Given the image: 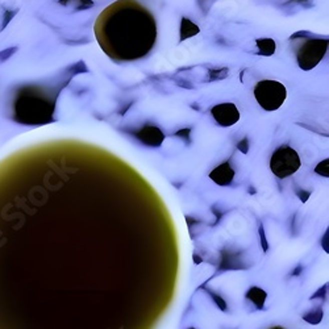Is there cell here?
<instances>
[{
    "label": "cell",
    "mask_w": 329,
    "mask_h": 329,
    "mask_svg": "<svg viewBox=\"0 0 329 329\" xmlns=\"http://www.w3.org/2000/svg\"><path fill=\"white\" fill-rule=\"evenodd\" d=\"M205 291H207V294H209V296L212 297V300L215 301V304L217 305V307H219L221 311H227V301L224 300L223 297L220 296V295L216 294V292H213V291L208 290V288H207Z\"/></svg>",
    "instance_id": "obj_15"
},
{
    "label": "cell",
    "mask_w": 329,
    "mask_h": 329,
    "mask_svg": "<svg viewBox=\"0 0 329 329\" xmlns=\"http://www.w3.org/2000/svg\"><path fill=\"white\" fill-rule=\"evenodd\" d=\"M241 253H230V251L224 250L221 253V265H220V270H238L245 269V266H242V262L240 259Z\"/></svg>",
    "instance_id": "obj_9"
},
{
    "label": "cell",
    "mask_w": 329,
    "mask_h": 329,
    "mask_svg": "<svg viewBox=\"0 0 329 329\" xmlns=\"http://www.w3.org/2000/svg\"><path fill=\"white\" fill-rule=\"evenodd\" d=\"M271 329H283V328H280V326H274V328H271Z\"/></svg>",
    "instance_id": "obj_24"
},
{
    "label": "cell",
    "mask_w": 329,
    "mask_h": 329,
    "mask_svg": "<svg viewBox=\"0 0 329 329\" xmlns=\"http://www.w3.org/2000/svg\"><path fill=\"white\" fill-rule=\"evenodd\" d=\"M234 178V170L232 169L229 162H224L215 167L209 173V179H212L219 186H229Z\"/></svg>",
    "instance_id": "obj_8"
},
{
    "label": "cell",
    "mask_w": 329,
    "mask_h": 329,
    "mask_svg": "<svg viewBox=\"0 0 329 329\" xmlns=\"http://www.w3.org/2000/svg\"><path fill=\"white\" fill-rule=\"evenodd\" d=\"M16 115L20 121L27 124H39L44 123L43 117L52 116L53 112V104L43 98H35V96H23L20 103L16 106Z\"/></svg>",
    "instance_id": "obj_3"
},
{
    "label": "cell",
    "mask_w": 329,
    "mask_h": 329,
    "mask_svg": "<svg viewBox=\"0 0 329 329\" xmlns=\"http://www.w3.org/2000/svg\"><path fill=\"white\" fill-rule=\"evenodd\" d=\"M322 316H324V312H322L321 308H316L313 311L308 312L304 316H301L304 321H307L308 324H312V325H316L318 322L322 320Z\"/></svg>",
    "instance_id": "obj_13"
},
{
    "label": "cell",
    "mask_w": 329,
    "mask_h": 329,
    "mask_svg": "<svg viewBox=\"0 0 329 329\" xmlns=\"http://www.w3.org/2000/svg\"><path fill=\"white\" fill-rule=\"evenodd\" d=\"M300 157L295 149L282 145L276 149L270 158V170L279 179L290 177L300 169Z\"/></svg>",
    "instance_id": "obj_4"
},
{
    "label": "cell",
    "mask_w": 329,
    "mask_h": 329,
    "mask_svg": "<svg viewBox=\"0 0 329 329\" xmlns=\"http://www.w3.org/2000/svg\"><path fill=\"white\" fill-rule=\"evenodd\" d=\"M213 119L220 127H232L240 120V111L233 103H221L211 110Z\"/></svg>",
    "instance_id": "obj_6"
},
{
    "label": "cell",
    "mask_w": 329,
    "mask_h": 329,
    "mask_svg": "<svg viewBox=\"0 0 329 329\" xmlns=\"http://www.w3.org/2000/svg\"><path fill=\"white\" fill-rule=\"evenodd\" d=\"M315 173L318 174L320 177L328 178L329 177V159L325 158L324 161L318 163L317 166L315 167Z\"/></svg>",
    "instance_id": "obj_14"
},
{
    "label": "cell",
    "mask_w": 329,
    "mask_h": 329,
    "mask_svg": "<svg viewBox=\"0 0 329 329\" xmlns=\"http://www.w3.org/2000/svg\"><path fill=\"white\" fill-rule=\"evenodd\" d=\"M255 100L265 111H276L283 106L287 98V90L284 85L278 81L263 79L254 87Z\"/></svg>",
    "instance_id": "obj_2"
},
{
    "label": "cell",
    "mask_w": 329,
    "mask_h": 329,
    "mask_svg": "<svg viewBox=\"0 0 329 329\" xmlns=\"http://www.w3.org/2000/svg\"><path fill=\"white\" fill-rule=\"evenodd\" d=\"M312 192L311 191H304V190H296V195L297 198L300 199V202L305 203L308 200V198L311 196Z\"/></svg>",
    "instance_id": "obj_19"
},
{
    "label": "cell",
    "mask_w": 329,
    "mask_h": 329,
    "mask_svg": "<svg viewBox=\"0 0 329 329\" xmlns=\"http://www.w3.org/2000/svg\"><path fill=\"white\" fill-rule=\"evenodd\" d=\"M186 220H187V224H188V227H190V228L192 227V224H194V223H198V221H196V220L191 219V217H190V216H186Z\"/></svg>",
    "instance_id": "obj_22"
},
{
    "label": "cell",
    "mask_w": 329,
    "mask_h": 329,
    "mask_svg": "<svg viewBox=\"0 0 329 329\" xmlns=\"http://www.w3.org/2000/svg\"><path fill=\"white\" fill-rule=\"evenodd\" d=\"M266 297H267V294H266L265 290H262V288H259V287H250L248 290V292H246V299H249V300L253 303V304L255 305V307L258 308V309H261V308H263V305H265V301H266Z\"/></svg>",
    "instance_id": "obj_10"
},
{
    "label": "cell",
    "mask_w": 329,
    "mask_h": 329,
    "mask_svg": "<svg viewBox=\"0 0 329 329\" xmlns=\"http://www.w3.org/2000/svg\"><path fill=\"white\" fill-rule=\"evenodd\" d=\"M326 290H328V284H324V286L320 287V288H318V290L316 291L315 294L312 295L309 299H311V300H313V299H317V297H320V299H324L326 295Z\"/></svg>",
    "instance_id": "obj_17"
},
{
    "label": "cell",
    "mask_w": 329,
    "mask_h": 329,
    "mask_svg": "<svg viewBox=\"0 0 329 329\" xmlns=\"http://www.w3.org/2000/svg\"><path fill=\"white\" fill-rule=\"evenodd\" d=\"M136 136H137V138L142 144L152 146V148H158V146H161L163 140H165L163 132L161 131L158 127H154V125H145V127H142L141 129L136 133Z\"/></svg>",
    "instance_id": "obj_7"
},
{
    "label": "cell",
    "mask_w": 329,
    "mask_h": 329,
    "mask_svg": "<svg viewBox=\"0 0 329 329\" xmlns=\"http://www.w3.org/2000/svg\"><path fill=\"white\" fill-rule=\"evenodd\" d=\"M301 271H303V266H301V265H297L296 267H295L294 271L291 272V275H295V276H296V275H299V274H300Z\"/></svg>",
    "instance_id": "obj_21"
},
{
    "label": "cell",
    "mask_w": 329,
    "mask_h": 329,
    "mask_svg": "<svg viewBox=\"0 0 329 329\" xmlns=\"http://www.w3.org/2000/svg\"><path fill=\"white\" fill-rule=\"evenodd\" d=\"M199 33V28L195 24H192L190 20L187 19H183L182 20V27H181V40L188 39V37H191V36L198 35Z\"/></svg>",
    "instance_id": "obj_12"
},
{
    "label": "cell",
    "mask_w": 329,
    "mask_h": 329,
    "mask_svg": "<svg viewBox=\"0 0 329 329\" xmlns=\"http://www.w3.org/2000/svg\"><path fill=\"white\" fill-rule=\"evenodd\" d=\"M328 49V41L322 39L307 40L297 49V64L303 70H311L324 58Z\"/></svg>",
    "instance_id": "obj_5"
},
{
    "label": "cell",
    "mask_w": 329,
    "mask_h": 329,
    "mask_svg": "<svg viewBox=\"0 0 329 329\" xmlns=\"http://www.w3.org/2000/svg\"><path fill=\"white\" fill-rule=\"evenodd\" d=\"M237 149L240 150L241 153H244V154H246V153L249 152V141L248 138H244L242 141H240L237 144Z\"/></svg>",
    "instance_id": "obj_18"
},
{
    "label": "cell",
    "mask_w": 329,
    "mask_h": 329,
    "mask_svg": "<svg viewBox=\"0 0 329 329\" xmlns=\"http://www.w3.org/2000/svg\"><path fill=\"white\" fill-rule=\"evenodd\" d=\"M194 262H195V263H196V265H200V263H202V262H203V259L200 258L199 255L194 254Z\"/></svg>",
    "instance_id": "obj_23"
},
{
    "label": "cell",
    "mask_w": 329,
    "mask_h": 329,
    "mask_svg": "<svg viewBox=\"0 0 329 329\" xmlns=\"http://www.w3.org/2000/svg\"><path fill=\"white\" fill-rule=\"evenodd\" d=\"M257 46L259 52L263 56H272L275 52V43L271 39H259L257 40Z\"/></svg>",
    "instance_id": "obj_11"
},
{
    "label": "cell",
    "mask_w": 329,
    "mask_h": 329,
    "mask_svg": "<svg viewBox=\"0 0 329 329\" xmlns=\"http://www.w3.org/2000/svg\"><path fill=\"white\" fill-rule=\"evenodd\" d=\"M258 234H259V240H261L262 250L265 251V253H267V251H269V242H267V238H266L265 228H263V224H262V223H259Z\"/></svg>",
    "instance_id": "obj_16"
},
{
    "label": "cell",
    "mask_w": 329,
    "mask_h": 329,
    "mask_svg": "<svg viewBox=\"0 0 329 329\" xmlns=\"http://www.w3.org/2000/svg\"><path fill=\"white\" fill-rule=\"evenodd\" d=\"M328 237H329V230L326 229L325 230V234H324V237H322V240H321V246H322V249L325 250V253H328V251H329V248H328Z\"/></svg>",
    "instance_id": "obj_20"
},
{
    "label": "cell",
    "mask_w": 329,
    "mask_h": 329,
    "mask_svg": "<svg viewBox=\"0 0 329 329\" xmlns=\"http://www.w3.org/2000/svg\"><path fill=\"white\" fill-rule=\"evenodd\" d=\"M99 46L111 60L133 62L146 57L157 43V20L137 0H117L104 8L94 25Z\"/></svg>",
    "instance_id": "obj_1"
},
{
    "label": "cell",
    "mask_w": 329,
    "mask_h": 329,
    "mask_svg": "<svg viewBox=\"0 0 329 329\" xmlns=\"http://www.w3.org/2000/svg\"><path fill=\"white\" fill-rule=\"evenodd\" d=\"M190 329H195V328H190Z\"/></svg>",
    "instance_id": "obj_25"
}]
</instances>
